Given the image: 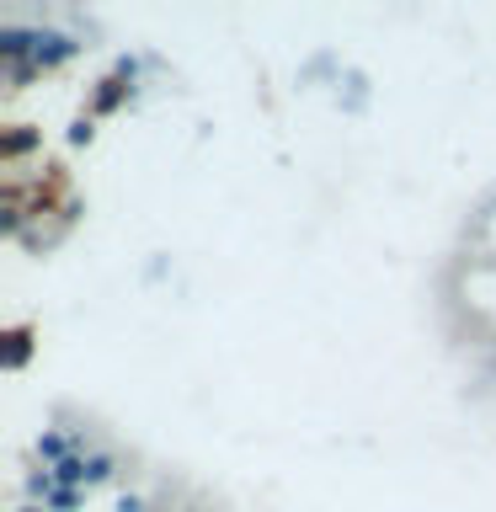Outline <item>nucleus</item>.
<instances>
[{"label": "nucleus", "mask_w": 496, "mask_h": 512, "mask_svg": "<svg viewBox=\"0 0 496 512\" xmlns=\"http://www.w3.org/2000/svg\"><path fill=\"white\" fill-rule=\"evenodd\" d=\"M11 512H48V507H38V502H16Z\"/></svg>", "instance_id": "9b49d317"}, {"label": "nucleus", "mask_w": 496, "mask_h": 512, "mask_svg": "<svg viewBox=\"0 0 496 512\" xmlns=\"http://www.w3.org/2000/svg\"><path fill=\"white\" fill-rule=\"evenodd\" d=\"M112 512H160L144 491H118V502H112Z\"/></svg>", "instance_id": "9d476101"}, {"label": "nucleus", "mask_w": 496, "mask_h": 512, "mask_svg": "<svg viewBox=\"0 0 496 512\" xmlns=\"http://www.w3.org/2000/svg\"><path fill=\"white\" fill-rule=\"evenodd\" d=\"M27 358H32V336L27 331H6V352H0V363L16 374V368H27Z\"/></svg>", "instance_id": "6e6552de"}, {"label": "nucleus", "mask_w": 496, "mask_h": 512, "mask_svg": "<svg viewBox=\"0 0 496 512\" xmlns=\"http://www.w3.org/2000/svg\"><path fill=\"white\" fill-rule=\"evenodd\" d=\"M118 475H123V454H118V448H107V443H96L86 454V491H102Z\"/></svg>", "instance_id": "20e7f679"}, {"label": "nucleus", "mask_w": 496, "mask_h": 512, "mask_svg": "<svg viewBox=\"0 0 496 512\" xmlns=\"http://www.w3.org/2000/svg\"><path fill=\"white\" fill-rule=\"evenodd\" d=\"M96 438H91V427H43L38 438H32V454H38V464H64V459H75V454H91Z\"/></svg>", "instance_id": "f03ea898"}, {"label": "nucleus", "mask_w": 496, "mask_h": 512, "mask_svg": "<svg viewBox=\"0 0 496 512\" xmlns=\"http://www.w3.org/2000/svg\"><path fill=\"white\" fill-rule=\"evenodd\" d=\"M32 150H43V128H32V123H16L0 134V160L6 166H16V160H27Z\"/></svg>", "instance_id": "39448f33"}, {"label": "nucleus", "mask_w": 496, "mask_h": 512, "mask_svg": "<svg viewBox=\"0 0 496 512\" xmlns=\"http://www.w3.org/2000/svg\"><path fill=\"white\" fill-rule=\"evenodd\" d=\"M64 139H70L75 150H80V144H91V139H96V118H91V112H80V118H70V128H64Z\"/></svg>", "instance_id": "1a4fd4ad"}, {"label": "nucleus", "mask_w": 496, "mask_h": 512, "mask_svg": "<svg viewBox=\"0 0 496 512\" xmlns=\"http://www.w3.org/2000/svg\"><path fill=\"white\" fill-rule=\"evenodd\" d=\"M342 70H347V64L336 59L331 48H320V54H310V59H304L299 80H331V86H336V80H342Z\"/></svg>", "instance_id": "0eeeda50"}, {"label": "nucleus", "mask_w": 496, "mask_h": 512, "mask_svg": "<svg viewBox=\"0 0 496 512\" xmlns=\"http://www.w3.org/2000/svg\"><path fill=\"white\" fill-rule=\"evenodd\" d=\"M336 86H342V91H336L342 112H363V107H368V96H374V80H368V70H358V64H347Z\"/></svg>", "instance_id": "423d86ee"}, {"label": "nucleus", "mask_w": 496, "mask_h": 512, "mask_svg": "<svg viewBox=\"0 0 496 512\" xmlns=\"http://www.w3.org/2000/svg\"><path fill=\"white\" fill-rule=\"evenodd\" d=\"M86 48H91V43L80 38V32H70V27L27 22V70H32V75H54V70H64V64L80 59ZM6 70H16V64H6Z\"/></svg>", "instance_id": "f257e3e1"}, {"label": "nucleus", "mask_w": 496, "mask_h": 512, "mask_svg": "<svg viewBox=\"0 0 496 512\" xmlns=\"http://www.w3.org/2000/svg\"><path fill=\"white\" fill-rule=\"evenodd\" d=\"M134 96H139L134 80H123L118 70H107V75L91 86V96H86V112H91L96 123H102V118H112V112H123L128 102H134Z\"/></svg>", "instance_id": "7ed1b4c3"}]
</instances>
